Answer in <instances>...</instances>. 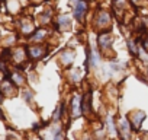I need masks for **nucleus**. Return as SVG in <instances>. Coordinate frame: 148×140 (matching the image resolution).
I'll return each instance as SVG.
<instances>
[{"label": "nucleus", "mask_w": 148, "mask_h": 140, "mask_svg": "<svg viewBox=\"0 0 148 140\" xmlns=\"http://www.w3.org/2000/svg\"><path fill=\"white\" fill-rule=\"evenodd\" d=\"M73 58H74V53H73V51H70V54H68V51H65V53H64V55H62L64 63H68V64L73 61Z\"/></svg>", "instance_id": "9d476101"}, {"label": "nucleus", "mask_w": 148, "mask_h": 140, "mask_svg": "<svg viewBox=\"0 0 148 140\" xmlns=\"http://www.w3.org/2000/svg\"><path fill=\"white\" fill-rule=\"evenodd\" d=\"M68 25H70V19H68V16H58V19H57V28L58 29H65V28H68Z\"/></svg>", "instance_id": "423d86ee"}, {"label": "nucleus", "mask_w": 148, "mask_h": 140, "mask_svg": "<svg viewBox=\"0 0 148 140\" xmlns=\"http://www.w3.org/2000/svg\"><path fill=\"white\" fill-rule=\"evenodd\" d=\"M71 111H73V117L76 118L79 117L83 111H82V99L79 95H74L73 96V101H71Z\"/></svg>", "instance_id": "f03ea898"}, {"label": "nucleus", "mask_w": 148, "mask_h": 140, "mask_svg": "<svg viewBox=\"0 0 148 140\" xmlns=\"http://www.w3.org/2000/svg\"><path fill=\"white\" fill-rule=\"evenodd\" d=\"M86 10H87V3L84 2V0H79L76 8H74V16H76V19L83 21L84 15H86Z\"/></svg>", "instance_id": "f257e3e1"}, {"label": "nucleus", "mask_w": 148, "mask_h": 140, "mask_svg": "<svg viewBox=\"0 0 148 140\" xmlns=\"http://www.w3.org/2000/svg\"><path fill=\"white\" fill-rule=\"evenodd\" d=\"M110 44H112V38H110L108 34H102V35L99 37V45H100V48H102V50L109 48V47H110Z\"/></svg>", "instance_id": "20e7f679"}, {"label": "nucleus", "mask_w": 148, "mask_h": 140, "mask_svg": "<svg viewBox=\"0 0 148 140\" xmlns=\"http://www.w3.org/2000/svg\"><path fill=\"white\" fill-rule=\"evenodd\" d=\"M12 79H13L15 85H22V83H23V78H22V76H21L19 73H13Z\"/></svg>", "instance_id": "9b49d317"}, {"label": "nucleus", "mask_w": 148, "mask_h": 140, "mask_svg": "<svg viewBox=\"0 0 148 140\" xmlns=\"http://www.w3.org/2000/svg\"><path fill=\"white\" fill-rule=\"evenodd\" d=\"M28 54H29V57H31V58L36 60V58L44 57V55L47 54V50H45L44 47H29Z\"/></svg>", "instance_id": "7ed1b4c3"}, {"label": "nucleus", "mask_w": 148, "mask_h": 140, "mask_svg": "<svg viewBox=\"0 0 148 140\" xmlns=\"http://www.w3.org/2000/svg\"><path fill=\"white\" fill-rule=\"evenodd\" d=\"M134 2H136V0H134Z\"/></svg>", "instance_id": "2eb2a0df"}, {"label": "nucleus", "mask_w": 148, "mask_h": 140, "mask_svg": "<svg viewBox=\"0 0 148 140\" xmlns=\"http://www.w3.org/2000/svg\"><path fill=\"white\" fill-rule=\"evenodd\" d=\"M34 2H35V3H38V2H39V0H34Z\"/></svg>", "instance_id": "ddd939ff"}, {"label": "nucleus", "mask_w": 148, "mask_h": 140, "mask_svg": "<svg viewBox=\"0 0 148 140\" xmlns=\"http://www.w3.org/2000/svg\"><path fill=\"white\" fill-rule=\"evenodd\" d=\"M128 45H129V50H131V53L134 54V55H136L138 54V50H136V45L132 42V41H128Z\"/></svg>", "instance_id": "f8f14e48"}, {"label": "nucleus", "mask_w": 148, "mask_h": 140, "mask_svg": "<svg viewBox=\"0 0 148 140\" xmlns=\"http://www.w3.org/2000/svg\"><path fill=\"white\" fill-rule=\"evenodd\" d=\"M45 35H47L45 29H38V31L32 35V40H34V41H41V40L45 38Z\"/></svg>", "instance_id": "1a4fd4ad"}, {"label": "nucleus", "mask_w": 148, "mask_h": 140, "mask_svg": "<svg viewBox=\"0 0 148 140\" xmlns=\"http://www.w3.org/2000/svg\"><path fill=\"white\" fill-rule=\"evenodd\" d=\"M144 117H145V114H144V112H141V111L134 114V118H132V127H134L135 130H138V128L141 127V123H142Z\"/></svg>", "instance_id": "39448f33"}, {"label": "nucleus", "mask_w": 148, "mask_h": 140, "mask_svg": "<svg viewBox=\"0 0 148 140\" xmlns=\"http://www.w3.org/2000/svg\"><path fill=\"white\" fill-rule=\"evenodd\" d=\"M71 3H74V0H71Z\"/></svg>", "instance_id": "4468645a"}, {"label": "nucleus", "mask_w": 148, "mask_h": 140, "mask_svg": "<svg viewBox=\"0 0 148 140\" xmlns=\"http://www.w3.org/2000/svg\"><path fill=\"white\" fill-rule=\"evenodd\" d=\"M89 110H90V95L87 94L82 99V111H83V114H86V112H89Z\"/></svg>", "instance_id": "0eeeda50"}, {"label": "nucleus", "mask_w": 148, "mask_h": 140, "mask_svg": "<svg viewBox=\"0 0 148 140\" xmlns=\"http://www.w3.org/2000/svg\"><path fill=\"white\" fill-rule=\"evenodd\" d=\"M97 25H105V26L109 25V15H108L106 12H100V13H99Z\"/></svg>", "instance_id": "6e6552de"}]
</instances>
